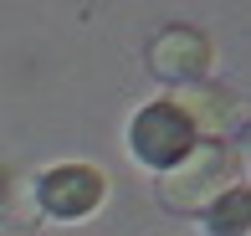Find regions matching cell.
Masks as SVG:
<instances>
[{
  "mask_svg": "<svg viewBox=\"0 0 251 236\" xmlns=\"http://www.w3.org/2000/svg\"><path fill=\"white\" fill-rule=\"evenodd\" d=\"M231 185H241V154L226 149V144H195L175 170H164L154 180V195L164 210H179V216H205L210 200H221Z\"/></svg>",
  "mask_w": 251,
  "mask_h": 236,
  "instance_id": "1",
  "label": "cell"
},
{
  "mask_svg": "<svg viewBox=\"0 0 251 236\" xmlns=\"http://www.w3.org/2000/svg\"><path fill=\"white\" fill-rule=\"evenodd\" d=\"M195 144H200V133H195V123L175 108V98L144 103L139 113H133V123H128V154L139 164H149V170H159V175L175 170Z\"/></svg>",
  "mask_w": 251,
  "mask_h": 236,
  "instance_id": "2",
  "label": "cell"
},
{
  "mask_svg": "<svg viewBox=\"0 0 251 236\" xmlns=\"http://www.w3.org/2000/svg\"><path fill=\"white\" fill-rule=\"evenodd\" d=\"M108 200V180L93 164H51L36 180V206L56 221H87Z\"/></svg>",
  "mask_w": 251,
  "mask_h": 236,
  "instance_id": "3",
  "label": "cell"
},
{
  "mask_svg": "<svg viewBox=\"0 0 251 236\" xmlns=\"http://www.w3.org/2000/svg\"><path fill=\"white\" fill-rule=\"evenodd\" d=\"M210 62H215V52H210V41H205V31H195V26H164L159 41L149 47L154 77L169 82V87H195L200 77L210 72Z\"/></svg>",
  "mask_w": 251,
  "mask_h": 236,
  "instance_id": "4",
  "label": "cell"
},
{
  "mask_svg": "<svg viewBox=\"0 0 251 236\" xmlns=\"http://www.w3.org/2000/svg\"><path fill=\"white\" fill-rule=\"evenodd\" d=\"M175 108H179L190 123H195V133H200V129H205V133H226V129H236V118H241V98H236V93H226L221 82L179 87Z\"/></svg>",
  "mask_w": 251,
  "mask_h": 236,
  "instance_id": "5",
  "label": "cell"
},
{
  "mask_svg": "<svg viewBox=\"0 0 251 236\" xmlns=\"http://www.w3.org/2000/svg\"><path fill=\"white\" fill-rule=\"evenodd\" d=\"M246 221H251V210H246V180L231 185L221 200L205 206V231H210V236H246Z\"/></svg>",
  "mask_w": 251,
  "mask_h": 236,
  "instance_id": "6",
  "label": "cell"
},
{
  "mask_svg": "<svg viewBox=\"0 0 251 236\" xmlns=\"http://www.w3.org/2000/svg\"><path fill=\"white\" fill-rule=\"evenodd\" d=\"M159 236H164V231H159Z\"/></svg>",
  "mask_w": 251,
  "mask_h": 236,
  "instance_id": "7",
  "label": "cell"
}]
</instances>
